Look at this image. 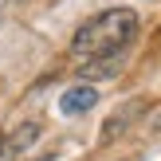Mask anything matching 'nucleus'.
<instances>
[{
  "mask_svg": "<svg viewBox=\"0 0 161 161\" xmlns=\"http://www.w3.org/2000/svg\"><path fill=\"white\" fill-rule=\"evenodd\" d=\"M138 36V12L134 8H106L91 16L71 39V51L83 59H118Z\"/></svg>",
  "mask_w": 161,
  "mask_h": 161,
  "instance_id": "f257e3e1",
  "label": "nucleus"
},
{
  "mask_svg": "<svg viewBox=\"0 0 161 161\" xmlns=\"http://www.w3.org/2000/svg\"><path fill=\"white\" fill-rule=\"evenodd\" d=\"M94 102H98V91H94V86H86V83H79V86H71V91L59 98V110L75 118V114H86Z\"/></svg>",
  "mask_w": 161,
  "mask_h": 161,
  "instance_id": "f03ea898",
  "label": "nucleus"
},
{
  "mask_svg": "<svg viewBox=\"0 0 161 161\" xmlns=\"http://www.w3.org/2000/svg\"><path fill=\"white\" fill-rule=\"evenodd\" d=\"M39 134V126L36 122H28V126H20V130L12 134V138H8V149H28L31 146V138H36Z\"/></svg>",
  "mask_w": 161,
  "mask_h": 161,
  "instance_id": "7ed1b4c3",
  "label": "nucleus"
},
{
  "mask_svg": "<svg viewBox=\"0 0 161 161\" xmlns=\"http://www.w3.org/2000/svg\"><path fill=\"white\" fill-rule=\"evenodd\" d=\"M4 153H8V134L0 130V157H4Z\"/></svg>",
  "mask_w": 161,
  "mask_h": 161,
  "instance_id": "20e7f679",
  "label": "nucleus"
},
{
  "mask_svg": "<svg viewBox=\"0 0 161 161\" xmlns=\"http://www.w3.org/2000/svg\"><path fill=\"white\" fill-rule=\"evenodd\" d=\"M153 130H161V118H153Z\"/></svg>",
  "mask_w": 161,
  "mask_h": 161,
  "instance_id": "39448f33",
  "label": "nucleus"
}]
</instances>
